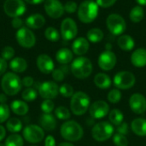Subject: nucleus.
<instances>
[{
	"label": "nucleus",
	"mask_w": 146,
	"mask_h": 146,
	"mask_svg": "<svg viewBox=\"0 0 146 146\" xmlns=\"http://www.w3.org/2000/svg\"><path fill=\"white\" fill-rule=\"evenodd\" d=\"M93 66L91 60L85 56L74 59L71 64V72L74 77L80 80L88 78L92 73Z\"/></svg>",
	"instance_id": "nucleus-1"
},
{
	"label": "nucleus",
	"mask_w": 146,
	"mask_h": 146,
	"mask_svg": "<svg viewBox=\"0 0 146 146\" xmlns=\"http://www.w3.org/2000/svg\"><path fill=\"white\" fill-rule=\"evenodd\" d=\"M99 6L96 2L92 0H86L80 3L78 8V18L83 23H91L98 16Z\"/></svg>",
	"instance_id": "nucleus-2"
},
{
	"label": "nucleus",
	"mask_w": 146,
	"mask_h": 146,
	"mask_svg": "<svg viewBox=\"0 0 146 146\" xmlns=\"http://www.w3.org/2000/svg\"><path fill=\"white\" fill-rule=\"evenodd\" d=\"M62 137L69 142L79 141L82 139L84 131L82 127L75 121H65L60 129Z\"/></svg>",
	"instance_id": "nucleus-3"
},
{
	"label": "nucleus",
	"mask_w": 146,
	"mask_h": 146,
	"mask_svg": "<svg viewBox=\"0 0 146 146\" xmlns=\"http://www.w3.org/2000/svg\"><path fill=\"white\" fill-rule=\"evenodd\" d=\"M3 92L8 96H15L21 90L22 83L20 77L12 72L6 73L1 80Z\"/></svg>",
	"instance_id": "nucleus-4"
},
{
	"label": "nucleus",
	"mask_w": 146,
	"mask_h": 146,
	"mask_svg": "<svg viewBox=\"0 0 146 146\" xmlns=\"http://www.w3.org/2000/svg\"><path fill=\"white\" fill-rule=\"evenodd\" d=\"M91 105L90 97L84 92H75L70 101V109L74 115H83L89 110Z\"/></svg>",
	"instance_id": "nucleus-5"
},
{
	"label": "nucleus",
	"mask_w": 146,
	"mask_h": 146,
	"mask_svg": "<svg viewBox=\"0 0 146 146\" xmlns=\"http://www.w3.org/2000/svg\"><path fill=\"white\" fill-rule=\"evenodd\" d=\"M114 132L115 128L110 122L100 121L93 126L92 129V136L96 141L104 142L112 137Z\"/></svg>",
	"instance_id": "nucleus-6"
},
{
	"label": "nucleus",
	"mask_w": 146,
	"mask_h": 146,
	"mask_svg": "<svg viewBox=\"0 0 146 146\" xmlns=\"http://www.w3.org/2000/svg\"><path fill=\"white\" fill-rule=\"evenodd\" d=\"M135 75L129 71H121L117 73L113 79L114 86L119 90L130 89L135 85Z\"/></svg>",
	"instance_id": "nucleus-7"
},
{
	"label": "nucleus",
	"mask_w": 146,
	"mask_h": 146,
	"mask_svg": "<svg viewBox=\"0 0 146 146\" xmlns=\"http://www.w3.org/2000/svg\"><path fill=\"white\" fill-rule=\"evenodd\" d=\"M106 25L109 31L114 35H121L127 28V23L124 18L117 14L110 15L107 17Z\"/></svg>",
	"instance_id": "nucleus-8"
},
{
	"label": "nucleus",
	"mask_w": 146,
	"mask_h": 146,
	"mask_svg": "<svg viewBox=\"0 0 146 146\" xmlns=\"http://www.w3.org/2000/svg\"><path fill=\"white\" fill-rule=\"evenodd\" d=\"M27 9L26 3L23 0H6L3 3L4 13L12 18L20 17Z\"/></svg>",
	"instance_id": "nucleus-9"
},
{
	"label": "nucleus",
	"mask_w": 146,
	"mask_h": 146,
	"mask_svg": "<svg viewBox=\"0 0 146 146\" xmlns=\"http://www.w3.org/2000/svg\"><path fill=\"white\" fill-rule=\"evenodd\" d=\"M17 43L23 48L30 49L35 45L36 37L32 30L28 27H21L17 30L15 35Z\"/></svg>",
	"instance_id": "nucleus-10"
},
{
	"label": "nucleus",
	"mask_w": 146,
	"mask_h": 146,
	"mask_svg": "<svg viewBox=\"0 0 146 146\" xmlns=\"http://www.w3.org/2000/svg\"><path fill=\"white\" fill-rule=\"evenodd\" d=\"M22 134L24 139L32 144L39 143L44 138V129L38 125H27L23 129Z\"/></svg>",
	"instance_id": "nucleus-11"
},
{
	"label": "nucleus",
	"mask_w": 146,
	"mask_h": 146,
	"mask_svg": "<svg viewBox=\"0 0 146 146\" xmlns=\"http://www.w3.org/2000/svg\"><path fill=\"white\" fill-rule=\"evenodd\" d=\"M78 33V27L76 22L72 18H66L61 24V35L64 40L74 39Z\"/></svg>",
	"instance_id": "nucleus-12"
},
{
	"label": "nucleus",
	"mask_w": 146,
	"mask_h": 146,
	"mask_svg": "<svg viewBox=\"0 0 146 146\" xmlns=\"http://www.w3.org/2000/svg\"><path fill=\"white\" fill-rule=\"evenodd\" d=\"M117 58L115 54L111 50H104L98 56V63L99 68L104 71H110L113 69L116 64Z\"/></svg>",
	"instance_id": "nucleus-13"
},
{
	"label": "nucleus",
	"mask_w": 146,
	"mask_h": 146,
	"mask_svg": "<svg viewBox=\"0 0 146 146\" xmlns=\"http://www.w3.org/2000/svg\"><path fill=\"white\" fill-rule=\"evenodd\" d=\"M45 13L53 19H58L64 13V6L59 0H45L44 4Z\"/></svg>",
	"instance_id": "nucleus-14"
},
{
	"label": "nucleus",
	"mask_w": 146,
	"mask_h": 146,
	"mask_svg": "<svg viewBox=\"0 0 146 146\" xmlns=\"http://www.w3.org/2000/svg\"><path fill=\"white\" fill-rule=\"evenodd\" d=\"M89 113L93 119H102L110 113V105L104 100L95 101L90 105Z\"/></svg>",
	"instance_id": "nucleus-15"
},
{
	"label": "nucleus",
	"mask_w": 146,
	"mask_h": 146,
	"mask_svg": "<svg viewBox=\"0 0 146 146\" xmlns=\"http://www.w3.org/2000/svg\"><path fill=\"white\" fill-rule=\"evenodd\" d=\"M38 93L44 99H53L59 93V87L54 81H44L38 87Z\"/></svg>",
	"instance_id": "nucleus-16"
},
{
	"label": "nucleus",
	"mask_w": 146,
	"mask_h": 146,
	"mask_svg": "<svg viewBox=\"0 0 146 146\" xmlns=\"http://www.w3.org/2000/svg\"><path fill=\"white\" fill-rule=\"evenodd\" d=\"M129 106L133 112L142 115L146 111V98L140 93H134L130 97Z\"/></svg>",
	"instance_id": "nucleus-17"
},
{
	"label": "nucleus",
	"mask_w": 146,
	"mask_h": 146,
	"mask_svg": "<svg viewBox=\"0 0 146 146\" xmlns=\"http://www.w3.org/2000/svg\"><path fill=\"white\" fill-rule=\"evenodd\" d=\"M37 67L40 72L44 74H49L52 73L55 69L54 62L51 57L46 54H41L37 58Z\"/></svg>",
	"instance_id": "nucleus-18"
},
{
	"label": "nucleus",
	"mask_w": 146,
	"mask_h": 146,
	"mask_svg": "<svg viewBox=\"0 0 146 146\" xmlns=\"http://www.w3.org/2000/svg\"><path fill=\"white\" fill-rule=\"evenodd\" d=\"M89 46H90L89 41L83 37H80V38H77L73 42L72 50L75 55L81 56L88 51Z\"/></svg>",
	"instance_id": "nucleus-19"
},
{
	"label": "nucleus",
	"mask_w": 146,
	"mask_h": 146,
	"mask_svg": "<svg viewBox=\"0 0 146 146\" xmlns=\"http://www.w3.org/2000/svg\"><path fill=\"white\" fill-rule=\"evenodd\" d=\"M131 62L136 68H144L146 66V49L139 48L135 50L131 56Z\"/></svg>",
	"instance_id": "nucleus-20"
},
{
	"label": "nucleus",
	"mask_w": 146,
	"mask_h": 146,
	"mask_svg": "<svg viewBox=\"0 0 146 146\" xmlns=\"http://www.w3.org/2000/svg\"><path fill=\"white\" fill-rule=\"evenodd\" d=\"M27 27L31 29H39L42 27H44L45 23L44 17L40 14H33L29 15L26 21H25Z\"/></svg>",
	"instance_id": "nucleus-21"
},
{
	"label": "nucleus",
	"mask_w": 146,
	"mask_h": 146,
	"mask_svg": "<svg viewBox=\"0 0 146 146\" xmlns=\"http://www.w3.org/2000/svg\"><path fill=\"white\" fill-rule=\"evenodd\" d=\"M40 127L46 131H52L56 127V120L51 114H43L38 120Z\"/></svg>",
	"instance_id": "nucleus-22"
},
{
	"label": "nucleus",
	"mask_w": 146,
	"mask_h": 146,
	"mask_svg": "<svg viewBox=\"0 0 146 146\" xmlns=\"http://www.w3.org/2000/svg\"><path fill=\"white\" fill-rule=\"evenodd\" d=\"M131 128L133 132L140 137L146 136V119L136 118L131 123Z\"/></svg>",
	"instance_id": "nucleus-23"
},
{
	"label": "nucleus",
	"mask_w": 146,
	"mask_h": 146,
	"mask_svg": "<svg viewBox=\"0 0 146 146\" xmlns=\"http://www.w3.org/2000/svg\"><path fill=\"white\" fill-rule=\"evenodd\" d=\"M117 44L122 50L130 51L134 48L135 42H134V39L131 36L123 34V35H121L119 38L117 39Z\"/></svg>",
	"instance_id": "nucleus-24"
},
{
	"label": "nucleus",
	"mask_w": 146,
	"mask_h": 146,
	"mask_svg": "<svg viewBox=\"0 0 146 146\" xmlns=\"http://www.w3.org/2000/svg\"><path fill=\"white\" fill-rule=\"evenodd\" d=\"M110 77L104 73H98L94 77V84L100 89H108L111 86Z\"/></svg>",
	"instance_id": "nucleus-25"
},
{
	"label": "nucleus",
	"mask_w": 146,
	"mask_h": 146,
	"mask_svg": "<svg viewBox=\"0 0 146 146\" xmlns=\"http://www.w3.org/2000/svg\"><path fill=\"white\" fill-rule=\"evenodd\" d=\"M10 110L17 115H25L29 110V107L26 102L21 100H14L10 104Z\"/></svg>",
	"instance_id": "nucleus-26"
},
{
	"label": "nucleus",
	"mask_w": 146,
	"mask_h": 146,
	"mask_svg": "<svg viewBox=\"0 0 146 146\" xmlns=\"http://www.w3.org/2000/svg\"><path fill=\"white\" fill-rule=\"evenodd\" d=\"M56 59L59 63L66 65L73 60V52L68 48H62L56 52Z\"/></svg>",
	"instance_id": "nucleus-27"
},
{
	"label": "nucleus",
	"mask_w": 146,
	"mask_h": 146,
	"mask_svg": "<svg viewBox=\"0 0 146 146\" xmlns=\"http://www.w3.org/2000/svg\"><path fill=\"white\" fill-rule=\"evenodd\" d=\"M9 68L15 73H23L27 68V62L22 57H15L10 61Z\"/></svg>",
	"instance_id": "nucleus-28"
},
{
	"label": "nucleus",
	"mask_w": 146,
	"mask_h": 146,
	"mask_svg": "<svg viewBox=\"0 0 146 146\" xmlns=\"http://www.w3.org/2000/svg\"><path fill=\"white\" fill-rule=\"evenodd\" d=\"M6 128L9 133H17L22 129V122L18 118H10L6 122Z\"/></svg>",
	"instance_id": "nucleus-29"
},
{
	"label": "nucleus",
	"mask_w": 146,
	"mask_h": 146,
	"mask_svg": "<svg viewBox=\"0 0 146 146\" xmlns=\"http://www.w3.org/2000/svg\"><path fill=\"white\" fill-rule=\"evenodd\" d=\"M144 16H145V10L141 5H137L133 7L131 9L130 15H129L130 20L135 23L140 22L144 19Z\"/></svg>",
	"instance_id": "nucleus-30"
},
{
	"label": "nucleus",
	"mask_w": 146,
	"mask_h": 146,
	"mask_svg": "<svg viewBox=\"0 0 146 146\" xmlns=\"http://www.w3.org/2000/svg\"><path fill=\"white\" fill-rule=\"evenodd\" d=\"M87 40L92 43H98L103 40L104 34V32L99 28H92L87 32Z\"/></svg>",
	"instance_id": "nucleus-31"
},
{
	"label": "nucleus",
	"mask_w": 146,
	"mask_h": 146,
	"mask_svg": "<svg viewBox=\"0 0 146 146\" xmlns=\"http://www.w3.org/2000/svg\"><path fill=\"white\" fill-rule=\"evenodd\" d=\"M109 119L112 125L114 126H119L123 122L124 120V115L123 113L118 110V109H114L109 113Z\"/></svg>",
	"instance_id": "nucleus-32"
},
{
	"label": "nucleus",
	"mask_w": 146,
	"mask_h": 146,
	"mask_svg": "<svg viewBox=\"0 0 146 146\" xmlns=\"http://www.w3.org/2000/svg\"><path fill=\"white\" fill-rule=\"evenodd\" d=\"M5 146H23L24 145V140L23 138L17 134V133H13L9 135L6 140H5Z\"/></svg>",
	"instance_id": "nucleus-33"
},
{
	"label": "nucleus",
	"mask_w": 146,
	"mask_h": 146,
	"mask_svg": "<svg viewBox=\"0 0 146 146\" xmlns=\"http://www.w3.org/2000/svg\"><path fill=\"white\" fill-rule=\"evenodd\" d=\"M44 37L51 42H56L60 38L59 32L53 27H49L44 31Z\"/></svg>",
	"instance_id": "nucleus-34"
},
{
	"label": "nucleus",
	"mask_w": 146,
	"mask_h": 146,
	"mask_svg": "<svg viewBox=\"0 0 146 146\" xmlns=\"http://www.w3.org/2000/svg\"><path fill=\"white\" fill-rule=\"evenodd\" d=\"M55 115L59 120L68 121L71 117L70 111L68 108L64 106H59L55 110Z\"/></svg>",
	"instance_id": "nucleus-35"
},
{
	"label": "nucleus",
	"mask_w": 146,
	"mask_h": 146,
	"mask_svg": "<svg viewBox=\"0 0 146 146\" xmlns=\"http://www.w3.org/2000/svg\"><path fill=\"white\" fill-rule=\"evenodd\" d=\"M21 97H22V98L25 101H27V102H32V101H34L37 98L38 93H37V92L34 89L28 87V88L25 89L22 92Z\"/></svg>",
	"instance_id": "nucleus-36"
},
{
	"label": "nucleus",
	"mask_w": 146,
	"mask_h": 146,
	"mask_svg": "<svg viewBox=\"0 0 146 146\" xmlns=\"http://www.w3.org/2000/svg\"><path fill=\"white\" fill-rule=\"evenodd\" d=\"M121 92H120L119 89H112L111 91H110V92L108 93L107 98L109 100L110 103L111 104H117L121 101Z\"/></svg>",
	"instance_id": "nucleus-37"
},
{
	"label": "nucleus",
	"mask_w": 146,
	"mask_h": 146,
	"mask_svg": "<svg viewBox=\"0 0 146 146\" xmlns=\"http://www.w3.org/2000/svg\"><path fill=\"white\" fill-rule=\"evenodd\" d=\"M59 93L64 98H72V96L74 94V88L69 84H62L59 87Z\"/></svg>",
	"instance_id": "nucleus-38"
},
{
	"label": "nucleus",
	"mask_w": 146,
	"mask_h": 146,
	"mask_svg": "<svg viewBox=\"0 0 146 146\" xmlns=\"http://www.w3.org/2000/svg\"><path fill=\"white\" fill-rule=\"evenodd\" d=\"M9 115H10V109L9 108V106L6 104H0V124L8 121Z\"/></svg>",
	"instance_id": "nucleus-39"
},
{
	"label": "nucleus",
	"mask_w": 146,
	"mask_h": 146,
	"mask_svg": "<svg viewBox=\"0 0 146 146\" xmlns=\"http://www.w3.org/2000/svg\"><path fill=\"white\" fill-rule=\"evenodd\" d=\"M113 142L115 146H127L128 145V140L125 135L115 133L113 137Z\"/></svg>",
	"instance_id": "nucleus-40"
},
{
	"label": "nucleus",
	"mask_w": 146,
	"mask_h": 146,
	"mask_svg": "<svg viewBox=\"0 0 146 146\" xmlns=\"http://www.w3.org/2000/svg\"><path fill=\"white\" fill-rule=\"evenodd\" d=\"M55 104L50 99H44L41 104V110L44 114H50L54 110Z\"/></svg>",
	"instance_id": "nucleus-41"
},
{
	"label": "nucleus",
	"mask_w": 146,
	"mask_h": 146,
	"mask_svg": "<svg viewBox=\"0 0 146 146\" xmlns=\"http://www.w3.org/2000/svg\"><path fill=\"white\" fill-rule=\"evenodd\" d=\"M15 55V50L11 46H5L1 53L2 58L4 59L5 61L7 60H11Z\"/></svg>",
	"instance_id": "nucleus-42"
},
{
	"label": "nucleus",
	"mask_w": 146,
	"mask_h": 146,
	"mask_svg": "<svg viewBox=\"0 0 146 146\" xmlns=\"http://www.w3.org/2000/svg\"><path fill=\"white\" fill-rule=\"evenodd\" d=\"M63 6H64V11H66L68 14H73L76 12L78 9V5L74 1H68Z\"/></svg>",
	"instance_id": "nucleus-43"
},
{
	"label": "nucleus",
	"mask_w": 146,
	"mask_h": 146,
	"mask_svg": "<svg viewBox=\"0 0 146 146\" xmlns=\"http://www.w3.org/2000/svg\"><path fill=\"white\" fill-rule=\"evenodd\" d=\"M52 74V78L56 80V81H62L64 80L65 77V72L62 69V68H56L52 71L51 73Z\"/></svg>",
	"instance_id": "nucleus-44"
},
{
	"label": "nucleus",
	"mask_w": 146,
	"mask_h": 146,
	"mask_svg": "<svg viewBox=\"0 0 146 146\" xmlns=\"http://www.w3.org/2000/svg\"><path fill=\"white\" fill-rule=\"evenodd\" d=\"M116 132L117 133L122 134V135H127L129 133V126L127 122H122L121 124H120L119 126H117L116 128Z\"/></svg>",
	"instance_id": "nucleus-45"
},
{
	"label": "nucleus",
	"mask_w": 146,
	"mask_h": 146,
	"mask_svg": "<svg viewBox=\"0 0 146 146\" xmlns=\"http://www.w3.org/2000/svg\"><path fill=\"white\" fill-rule=\"evenodd\" d=\"M116 1L117 0H96V3L102 8H110L114 5Z\"/></svg>",
	"instance_id": "nucleus-46"
},
{
	"label": "nucleus",
	"mask_w": 146,
	"mask_h": 146,
	"mask_svg": "<svg viewBox=\"0 0 146 146\" xmlns=\"http://www.w3.org/2000/svg\"><path fill=\"white\" fill-rule=\"evenodd\" d=\"M23 24H24L23 21L21 18H19V17H15L11 21V25L15 29H20V28L23 27Z\"/></svg>",
	"instance_id": "nucleus-47"
},
{
	"label": "nucleus",
	"mask_w": 146,
	"mask_h": 146,
	"mask_svg": "<svg viewBox=\"0 0 146 146\" xmlns=\"http://www.w3.org/2000/svg\"><path fill=\"white\" fill-rule=\"evenodd\" d=\"M21 83H22V86H24L26 87H30V86H32L33 85L34 80L31 76H26L21 80Z\"/></svg>",
	"instance_id": "nucleus-48"
},
{
	"label": "nucleus",
	"mask_w": 146,
	"mask_h": 146,
	"mask_svg": "<svg viewBox=\"0 0 146 146\" xmlns=\"http://www.w3.org/2000/svg\"><path fill=\"white\" fill-rule=\"evenodd\" d=\"M44 146H56L55 138L51 135H48L44 139Z\"/></svg>",
	"instance_id": "nucleus-49"
},
{
	"label": "nucleus",
	"mask_w": 146,
	"mask_h": 146,
	"mask_svg": "<svg viewBox=\"0 0 146 146\" xmlns=\"http://www.w3.org/2000/svg\"><path fill=\"white\" fill-rule=\"evenodd\" d=\"M7 69V62L4 59L0 57V76L3 75Z\"/></svg>",
	"instance_id": "nucleus-50"
},
{
	"label": "nucleus",
	"mask_w": 146,
	"mask_h": 146,
	"mask_svg": "<svg viewBox=\"0 0 146 146\" xmlns=\"http://www.w3.org/2000/svg\"><path fill=\"white\" fill-rule=\"evenodd\" d=\"M5 135H6V130L3 126L0 125V142L5 138Z\"/></svg>",
	"instance_id": "nucleus-51"
},
{
	"label": "nucleus",
	"mask_w": 146,
	"mask_h": 146,
	"mask_svg": "<svg viewBox=\"0 0 146 146\" xmlns=\"http://www.w3.org/2000/svg\"><path fill=\"white\" fill-rule=\"evenodd\" d=\"M24 1L27 2V3H30V4H38V3L44 2L45 0H24Z\"/></svg>",
	"instance_id": "nucleus-52"
},
{
	"label": "nucleus",
	"mask_w": 146,
	"mask_h": 146,
	"mask_svg": "<svg viewBox=\"0 0 146 146\" xmlns=\"http://www.w3.org/2000/svg\"><path fill=\"white\" fill-rule=\"evenodd\" d=\"M7 102V97L5 93H1L0 94V104H4Z\"/></svg>",
	"instance_id": "nucleus-53"
},
{
	"label": "nucleus",
	"mask_w": 146,
	"mask_h": 146,
	"mask_svg": "<svg viewBox=\"0 0 146 146\" xmlns=\"http://www.w3.org/2000/svg\"><path fill=\"white\" fill-rule=\"evenodd\" d=\"M57 146H74L73 144L69 143V142H62V143H60Z\"/></svg>",
	"instance_id": "nucleus-54"
},
{
	"label": "nucleus",
	"mask_w": 146,
	"mask_h": 146,
	"mask_svg": "<svg viewBox=\"0 0 146 146\" xmlns=\"http://www.w3.org/2000/svg\"><path fill=\"white\" fill-rule=\"evenodd\" d=\"M139 5H146V0H136Z\"/></svg>",
	"instance_id": "nucleus-55"
},
{
	"label": "nucleus",
	"mask_w": 146,
	"mask_h": 146,
	"mask_svg": "<svg viewBox=\"0 0 146 146\" xmlns=\"http://www.w3.org/2000/svg\"><path fill=\"white\" fill-rule=\"evenodd\" d=\"M0 146H5V145H2V144H0Z\"/></svg>",
	"instance_id": "nucleus-56"
},
{
	"label": "nucleus",
	"mask_w": 146,
	"mask_h": 146,
	"mask_svg": "<svg viewBox=\"0 0 146 146\" xmlns=\"http://www.w3.org/2000/svg\"><path fill=\"white\" fill-rule=\"evenodd\" d=\"M32 146H36V145H32Z\"/></svg>",
	"instance_id": "nucleus-57"
}]
</instances>
